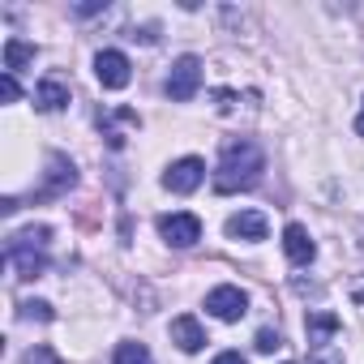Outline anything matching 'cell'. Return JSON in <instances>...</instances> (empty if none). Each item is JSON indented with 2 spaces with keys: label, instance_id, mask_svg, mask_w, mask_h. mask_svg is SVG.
<instances>
[{
  "label": "cell",
  "instance_id": "ffe728a7",
  "mask_svg": "<svg viewBox=\"0 0 364 364\" xmlns=\"http://www.w3.org/2000/svg\"><path fill=\"white\" fill-rule=\"evenodd\" d=\"M215 364H245V355H240V351H219Z\"/></svg>",
  "mask_w": 364,
  "mask_h": 364
},
{
  "label": "cell",
  "instance_id": "5b68a950",
  "mask_svg": "<svg viewBox=\"0 0 364 364\" xmlns=\"http://www.w3.org/2000/svg\"><path fill=\"white\" fill-rule=\"evenodd\" d=\"M95 77H99V86H103V90H124V86H129V77H133L129 56H124V52H116V48L99 52V56H95Z\"/></svg>",
  "mask_w": 364,
  "mask_h": 364
},
{
  "label": "cell",
  "instance_id": "5bb4252c",
  "mask_svg": "<svg viewBox=\"0 0 364 364\" xmlns=\"http://www.w3.org/2000/svg\"><path fill=\"white\" fill-rule=\"evenodd\" d=\"M31 60H35V43H26V39H9L5 43V73H18Z\"/></svg>",
  "mask_w": 364,
  "mask_h": 364
},
{
  "label": "cell",
  "instance_id": "277c9868",
  "mask_svg": "<svg viewBox=\"0 0 364 364\" xmlns=\"http://www.w3.org/2000/svg\"><path fill=\"white\" fill-rule=\"evenodd\" d=\"M198 86H202V60L198 56H180L171 65V73H167V95L176 103H189L198 95Z\"/></svg>",
  "mask_w": 364,
  "mask_h": 364
},
{
  "label": "cell",
  "instance_id": "7a4b0ae2",
  "mask_svg": "<svg viewBox=\"0 0 364 364\" xmlns=\"http://www.w3.org/2000/svg\"><path fill=\"white\" fill-rule=\"evenodd\" d=\"M48 240H52V228H26V232L9 236L5 262L18 270V279H39L48 270Z\"/></svg>",
  "mask_w": 364,
  "mask_h": 364
},
{
  "label": "cell",
  "instance_id": "7402d4cb",
  "mask_svg": "<svg viewBox=\"0 0 364 364\" xmlns=\"http://www.w3.org/2000/svg\"><path fill=\"white\" fill-rule=\"evenodd\" d=\"M355 133L364 137V107H360V116H355Z\"/></svg>",
  "mask_w": 364,
  "mask_h": 364
},
{
  "label": "cell",
  "instance_id": "d6986e66",
  "mask_svg": "<svg viewBox=\"0 0 364 364\" xmlns=\"http://www.w3.org/2000/svg\"><path fill=\"white\" fill-rule=\"evenodd\" d=\"M279 343H283V338H279V330H262V334H257V343H253V347H257V351H274V347H279Z\"/></svg>",
  "mask_w": 364,
  "mask_h": 364
},
{
  "label": "cell",
  "instance_id": "3957f363",
  "mask_svg": "<svg viewBox=\"0 0 364 364\" xmlns=\"http://www.w3.org/2000/svg\"><path fill=\"white\" fill-rule=\"evenodd\" d=\"M159 236L171 245V249H193L202 240V219L189 215V210H176V215H163L159 219Z\"/></svg>",
  "mask_w": 364,
  "mask_h": 364
},
{
  "label": "cell",
  "instance_id": "9a60e30c",
  "mask_svg": "<svg viewBox=\"0 0 364 364\" xmlns=\"http://www.w3.org/2000/svg\"><path fill=\"white\" fill-rule=\"evenodd\" d=\"M112 364H154V360H150L146 343H133V338H129V343H120V347H116Z\"/></svg>",
  "mask_w": 364,
  "mask_h": 364
},
{
  "label": "cell",
  "instance_id": "9c48e42d",
  "mask_svg": "<svg viewBox=\"0 0 364 364\" xmlns=\"http://www.w3.org/2000/svg\"><path fill=\"white\" fill-rule=\"evenodd\" d=\"M283 253H287L291 266H309V262L317 257V245H313V236H309L300 223H287V228H283Z\"/></svg>",
  "mask_w": 364,
  "mask_h": 364
},
{
  "label": "cell",
  "instance_id": "6da1fadb",
  "mask_svg": "<svg viewBox=\"0 0 364 364\" xmlns=\"http://www.w3.org/2000/svg\"><path fill=\"white\" fill-rule=\"evenodd\" d=\"M266 171V154L257 141H228L223 154H219V167H215V193H240V189H253Z\"/></svg>",
  "mask_w": 364,
  "mask_h": 364
},
{
  "label": "cell",
  "instance_id": "30bf717a",
  "mask_svg": "<svg viewBox=\"0 0 364 364\" xmlns=\"http://www.w3.org/2000/svg\"><path fill=\"white\" fill-rule=\"evenodd\" d=\"M171 343H176L180 351H189V355L202 351V347H206V330H202V321L189 317V313H185V317H176V321H171Z\"/></svg>",
  "mask_w": 364,
  "mask_h": 364
},
{
  "label": "cell",
  "instance_id": "7c38bea8",
  "mask_svg": "<svg viewBox=\"0 0 364 364\" xmlns=\"http://www.w3.org/2000/svg\"><path fill=\"white\" fill-rule=\"evenodd\" d=\"M35 107H39V112H60V107H69V86L56 82V77L39 82V86H35Z\"/></svg>",
  "mask_w": 364,
  "mask_h": 364
},
{
  "label": "cell",
  "instance_id": "e0dca14e",
  "mask_svg": "<svg viewBox=\"0 0 364 364\" xmlns=\"http://www.w3.org/2000/svg\"><path fill=\"white\" fill-rule=\"evenodd\" d=\"M22 364H60V355H56L48 343H35V347L22 355Z\"/></svg>",
  "mask_w": 364,
  "mask_h": 364
},
{
  "label": "cell",
  "instance_id": "4fadbf2b",
  "mask_svg": "<svg viewBox=\"0 0 364 364\" xmlns=\"http://www.w3.org/2000/svg\"><path fill=\"white\" fill-rule=\"evenodd\" d=\"M304 330H309V343L321 347V343H330V334L338 330V317H334V313H309Z\"/></svg>",
  "mask_w": 364,
  "mask_h": 364
},
{
  "label": "cell",
  "instance_id": "8992f818",
  "mask_svg": "<svg viewBox=\"0 0 364 364\" xmlns=\"http://www.w3.org/2000/svg\"><path fill=\"white\" fill-rule=\"evenodd\" d=\"M202 180H206V163L189 154V159H176V163L163 171V189H171V193H193Z\"/></svg>",
  "mask_w": 364,
  "mask_h": 364
},
{
  "label": "cell",
  "instance_id": "ba28073f",
  "mask_svg": "<svg viewBox=\"0 0 364 364\" xmlns=\"http://www.w3.org/2000/svg\"><path fill=\"white\" fill-rule=\"evenodd\" d=\"M77 185V167L65 159V154H52L48 159V180H43V189L35 193L39 202H48V198H60V193H69Z\"/></svg>",
  "mask_w": 364,
  "mask_h": 364
},
{
  "label": "cell",
  "instance_id": "2e32d148",
  "mask_svg": "<svg viewBox=\"0 0 364 364\" xmlns=\"http://www.w3.org/2000/svg\"><path fill=\"white\" fill-rule=\"evenodd\" d=\"M22 317H26V321H52L56 313H52L48 300H26V304H22Z\"/></svg>",
  "mask_w": 364,
  "mask_h": 364
},
{
  "label": "cell",
  "instance_id": "ac0fdd59",
  "mask_svg": "<svg viewBox=\"0 0 364 364\" xmlns=\"http://www.w3.org/2000/svg\"><path fill=\"white\" fill-rule=\"evenodd\" d=\"M0 95H5V103H18V95H22V90H18V77H14V73L0 77Z\"/></svg>",
  "mask_w": 364,
  "mask_h": 364
},
{
  "label": "cell",
  "instance_id": "52a82bcc",
  "mask_svg": "<svg viewBox=\"0 0 364 364\" xmlns=\"http://www.w3.org/2000/svg\"><path fill=\"white\" fill-rule=\"evenodd\" d=\"M206 309H210L219 321H240V317L249 313V296H245L240 287L223 283V287H215V291L206 296Z\"/></svg>",
  "mask_w": 364,
  "mask_h": 364
},
{
  "label": "cell",
  "instance_id": "44dd1931",
  "mask_svg": "<svg viewBox=\"0 0 364 364\" xmlns=\"http://www.w3.org/2000/svg\"><path fill=\"white\" fill-rule=\"evenodd\" d=\"M0 215H18V198H5V202H0Z\"/></svg>",
  "mask_w": 364,
  "mask_h": 364
},
{
  "label": "cell",
  "instance_id": "8fae6325",
  "mask_svg": "<svg viewBox=\"0 0 364 364\" xmlns=\"http://www.w3.org/2000/svg\"><path fill=\"white\" fill-rule=\"evenodd\" d=\"M228 236L232 240H266V215L262 210H240L228 219Z\"/></svg>",
  "mask_w": 364,
  "mask_h": 364
}]
</instances>
